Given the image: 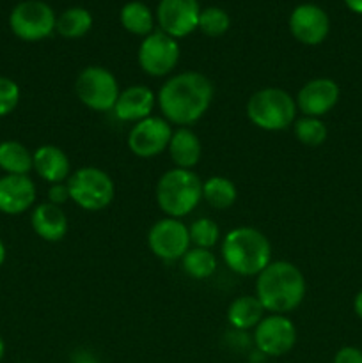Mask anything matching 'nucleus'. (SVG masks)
<instances>
[{
  "label": "nucleus",
  "instance_id": "a878e982",
  "mask_svg": "<svg viewBox=\"0 0 362 363\" xmlns=\"http://www.w3.org/2000/svg\"><path fill=\"white\" fill-rule=\"evenodd\" d=\"M181 268L190 279L204 280L215 273L216 259L206 248H188L187 254L181 257Z\"/></svg>",
  "mask_w": 362,
  "mask_h": 363
},
{
  "label": "nucleus",
  "instance_id": "e433bc0d",
  "mask_svg": "<svg viewBox=\"0 0 362 363\" xmlns=\"http://www.w3.org/2000/svg\"><path fill=\"white\" fill-rule=\"evenodd\" d=\"M4 354H6V342H4V339L0 337V360L4 358Z\"/></svg>",
  "mask_w": 362,
  "mask_h": 363
},
{
  "label": "nucleus",
  "instance_id": "bb28decb",
  "mask_svg": "<svg viewBox=\"0 0 362 363\" xmlns=\"http://www.w3.org/2000/svg\"><path fill=\"white\" fill-rule=\"evenodd\" d=\"M295 137L298 138V142L309 147H316V145H322L327 140V130L325 123H323L319 117H302L293 123Z\"/></svg>",
  "mask_w": 362,
  "mask_h": 363
},
{
  "label": "nucleus",
  "instance_id": "5701e85b",
  "mask_svg": "<svg viewBox=\"0 0 362 363\" xmlns=\"http://www.w3.org/2000/svg\"><path fill=\"white\" fill-rule=\"evenodd\" d=\"M119 21L124 30L133 35H142V38L151 34L153 27H155V16H153L151 9L138 0L124 4L119 13Z\"/></svg>",
  "mask_w": 362,
  "mask_h": 363
},
{
  "label": "nucleus",
  "instance_id": "7ed1b4c3",
  "mask_svg": "<svg viewBox=\"0 0 362 363\" xmlns=\"http://www.w3.org/2000/svg\"><path fill=\"white\" fill-rule=\"evenodd\" d=\"M222 257L231 272L241 277H254L272 262V245L261 230L236 227L224 238Z\"/></svg>",
  "mask_w": 362,
  "mask_h": 363
},
{
  "label": "nucleus",
  "instance_id": "2f4dec72",
  "mask_svg": "<svg viewBox=\"0 0 362 363\" xmlns=\"http://www.w3.org/2000/svg\"><path fill=\"white\" fill-rule=\"evenodd\" d=\"M70 199V191H67V184L64 183H57V184H52L48 190V202H52V204L55 206H60L64 204V202Z\"/></svg>",
  "mask_w": 362,
  "mask_h": 363
},
{
  "label": "nucleus",
  "instance_id": "4be33fe9",
  "mask_svg": "<svg viewBox=\"0 0 362 363\" xmlns=\"http://www.w3.org/2000/svg\"><path fill=\"white\" fill-rule=\"evenodd\" d=\"M34 169L32 152L18 140L0 142V170L9 176H28Z\"/></svg>",
  "mask_w": 362,
  "mask_h": 363
},
{
  "label": "nucleus",
  "instance_id": "ddd939ff",
  "mask_svg": "<svg viewBox=\"0 0 362 363\" xmlns=\"http://www.w3.org/2000/svg\"><path fill=\"white\" fill-rule=\"evenodd\" d=\"M199 14V0H160L156 7L160 30L174 39L190 35L197 28Z\"/></svg>",
  "mask_w": 362,
  "mask_h": 363
},
{
  "label": "nucleus",
  "instance_id": "393cba45",
  "mask_svg": "<svg viewBox=\"0 0 362 363\" xmlns=\"http://www.w3.org/2000/svg\"><path fill=\"white\" fill-rule=\"evenodd\" d=\"M92 28V14L84 7H70L57 18L55 30L66 39L84 38Z\"/></svg>",
  "mask_w": 362,
  "mask_h": 363
},
{
  "label": "nucleus",
  "instance_id": "a211bd4d",
  "mask_svg": "<svg viewBox=\"0 0 362 363\" xmlns=\"http://www.w3.org/2000/svg\"><path fill=\"white\" fill-rule=\"evenodd\" d=\"M31 225L34 233L48 243L64 240L70 229L66 213L60 209V206L52 204V202H43L35 206L31 216Z\"/></svg>",
  "mask_w": 362,
  "mask_h": 363
},
{
  "label": "nucleus",
  "instance_id": "f257e3e1",
  "mask_svg": "<svg viewBox=\"0 0 362 363\" xmlns=\"http://www.w3.org/2000/svg\"><path fill=\"white\" fill-rule=\"evenodd\" d=\"M213 101V84L206 74L183 71L169 78L158 92V105L163 119L187 128L197 123Z\"/></svg>",
  "mask_w": 362,
  "mask_h": 363
},
{
  "label": "nucleus",
  "instance_id": "473e14b6",
  "mask_svg": "<svg viewBox=\"0 0 362 363\" xmlns=\"http://www.w3.org/2000/svg\"><path fill=\"white\" fill-rule=\"evenodd\" d=\"M70 363H98V360L91 353H87V351H78V353L73 354Z\"/></svg>",
  "mask_w": 362,
  "mask_h": 363
},
{
  "label": "nucleus",
  "instance_id": "aec40b11",
  "mask_svg": "<svg viewBox=\"0 0 362 363\" xmlns=\"http://www.w3.org/2000/svg\"><path fill=\"white\" fill-rule=\"evenodd\" d=\"M167 151L177 169L192 170L201 160V140L190 128H177L176 131H172Z\"/></svg>",
  "mask_w": 362,
  "mask_h": 363
},
{
  "label": "nucleus",
  "instance_id": "9b49d317",
  "mask_svg": "<svg viewBox=\"0 0 362 363\" xmlns=\"http://www.w3.org/2000/svg\"><path fill=\"white\" fill-rule=\"evenodd\" d=\"M254 344L266 357H283L297 344V328L286 315L270 314L254 328Z\"/></svg>",
  "mask_w": 362,
  "mask_h": 363
},
{
  "label": "nucleus",
  "instance_id": "f8f14e48",
  "mask_svg": "<svg viewBox=\"0 0 362 363\" xmlns=\"http://www.w3.org/2000/svg\"><path fill=\"white\" fill-rule=\"evenodd\" d=\"M172 128L163 117H148L135 123L128 133V147L138 158H155L169 147Z\"/></svg>",
  "mask_w": 362,
  "mask_h": 363
},
{
  "label": "nucleus",
  "instance_id": "0eeeda50",
  "mask_svg": "<svg viewBox=\"0 0 362 363\" xmlns=\"http://www.w3.org/2000/svg\"><path fill=\"white\" fill-rule=\"evenodd\" d=\"M78 99L94 112H110L119 98V84L106 67L89 66L78 73L75 82Z\"/></svg>",
  "mask_w": 362,
  "mask_h": 363
},
{
  "label": "nucleus",
  "instance_id": "f704fd0d",
  "mask_svg": "<svg viewBox=\"0 0 362 363\" xmlns=\"http://www.w3.org/2000/svg\"><path fill=\"white\" fill-rule=\"evenodd\" d=\"M353 311L358 315V319H362V291H358L357 296L353 300Z\"/></svg>",
  "mask_w": 362,
  "mask_h": 363
},
{
  "label": "nucleus",
  "instance_id": "6e6552de",
  "mask_svg": "<svg viewBox=\"0 0 362 363\" xmlns=\"http://www.w3.org/2000/svg\"><path fill=\"white\" fill-rule=\"evenodd\" d=\"M55 25V13L43 0H25L11 11L9 27L13 34L21 41H43L53 34Z\"/></svg>",
  "mask_w": 362,
  "mask_h": 363
},
{
  "label": "nucleus",
  "instance_id": "39448f33",
  "mask_svg": "<svg viewBox=\"0 0 362 363\" xmlns=\"http://www.w3.org/2000/svg\"><path fill=\"white\" fill-rule=\"evenodd\" d=\"M297 112V101L293 96L279 87L261 89L247 101L248 121L265 131H280L293 126Z\"/></svg>",
  "mask_w": 362,
  "mask_h": 363
},
{
  "label": "nucleus",
  "instance_id": "4468645a",
  "mask_svg": "<svg viewBox=\"0 0 362 363\" xmlns=\"http://www.w3.org/2000/svg\"><path fill=\"white\" fill-rule=\"evenodd\" d=\"M290 32L302 45H322L330 32L329 14L316 4H300L290 14Z\"/></svg>",
  "mask_w": 362,
  "mask_h": 363
},
{
  "label": "nucleus",
  "instance_id": "c756f323",
  "mask_svg": "<svg viewBox=\"0 0 362 363\" xmlns=\"http://www.w3.org/2000/svg\"><path fill=\"white\" fill-rule=\"evenodd\" d=\"M20 103V87L14 80L0 77V117L9 116Z\"/></svg>",
  "mask_w": 362,
  "mask_h": 363
},
{
  "label": "nucleus",
  "instance_id": "72a5a7b5",
  "mask_svg": "<svg viewBox=\"0 0 362 363\" xmlns=\"http://www.w3.org/2000/svg\"><path fill=\"white\" fill-rule=\"evenodd\" d=\"M344 4L355 14H362V0H344Z\"/></svg>",
  "mask_w": 362,
  "mask_h": 363
},
{
  "label": "nucleus",
  "instance_id": "9d476101",
  "mask_svg": "<svg viewBox=\"0 0 362 363\" xmlns=\"http://www.w3.org/2000/svg\"><path fill=\"white\" fill-rule=\"evenodd\" d=\"M190 234L188 227L181 223L177 218L158 220L149 229L148 247L153 254L165 262L181 261L190 248Z\"/></svg>",
  "mask_w": 362,
  "mask_h": 363
},
{
  "label": "nucleus",
  "instance_id": "f3484780",
  "mask_svg": "<svg viewBox=\"0 0 362 363\" xmlns=\"http://www.w3.org/2000/svg\"><path fill=\"white\" fill-rule=\"evenodd\" d=\"M156 96L146 85H130L124 91H121L112 112L116 117L124 123H138L148 117H151L155 108Z\"/></svg>",
  "mask_w": 362,
  "mask_h": 363
},
{
  "label": "nucleus",
  "instance_id": "6ab92c4d",
  "mask_svg": "<svg viewBox=\"0 0 362 363\" xmlns=\"http://www.w3.org/2000/svg\"><path fill=\"white\" fill-rule=\"evenodd\" d=\"M32 158H34V170L46 183H64L71 176L70 158L57 145H41L32 152Z\"/></svg>",
  "mask_w": 362,
  "mask_h": 363
},
{
  "label": "nucleus",
  "instance_id": "412c9836",
  "mask_svg": "<svg viewBox=\"0 0 362 363\" xmlns=\"http://www.w3.org/2000/svg\"><path fill=\"white\" fill-rule=\"evenodd\" d=\"M265 307L258 296H240L233 300L227 308V321L238 332H247L256 328L263 318H265Z\"/></svg>",
  "mask_w": 362,
  "mask_h": 363
},
{
  "label": "nucleus",
  "instance_id": "1a4fd4ad",
  "mask_svg": "<svg viewBox=\"0 0 362 363\" xmlns=\"http://www.w3.org/2000/svg\"><path fill=\"white\" fill-rule=\"evenodd\" d=\"M181 50L177 39L162 30H153L138 46V66L149 77H165L180 62Z\"/></svg>",
  "mask_w": 362,
  "mask_h": 363
},
{
  "label": "nucleus",
  "instance_id": "b1692460",
  "mask_svg": "<svg viewBox=\"0 0 362 363\" xmlns=\"http://www.w3.org/2000/svg\"><path fill=\"white\" fill-rule=\"evenodd\" d=\"M238 190L231 179L213 176L202 181V199L215 209H227L236 202Z\"/></svg>",
  "mask_w": 362,
  "mask_h": 363
},
{
  "label": "nucleus",
  "instance_id": "423d86ee",
  "mask_svg": "<svg viewBox=\"0 0 362 363\" xmlns=\"http://www.w3.org/2000/svg\"><path fill=\"white\" fill-rule=\"evenodd\" d=\"M70 199L85 211H102L112 204L116 188L105 170L98 167H82L67 177Z\"/></svg>",
  "mask_w": 362,
  "mask_h": 363
},
{
  "label": "nucleus",
  "instance_id": "7c9ffc66",
  "mask_svg": "<svg viewBox=\"0 0 362 363\" xmlns=\"http://www.w3.org/2000/svg\"><path fill=\"white\" fill-rule=\"evenodd\" d=\"M332 363H362V351L353 346H344L334 357Z\"/></svg>",
  "mask_w": 362,
  "mask_h": 363
},
{
  "label": "nucleus",
  "instance_id": "c9c22d12",
  "mask_svg": "<svg viewBox=\"0 0 362 363\" xmlns=\"http://www.w3.org/2000/svg\"><path fill=\"white\" fill-rule=\"evenodd\" d=\"M4 261H6V245H4L2 238H0V266L4 264Z\"/></svg>",
  "mask_w": 362,
  "mask_h": 363
},
{
  "label": "nucleus",
  "instance_id": "c85d7f7f",
  "mask_svg": "<svg viewBox=\"0 0 362 363\" xmlns=\"http://www.w3.org/2000/svg\"><path fill=\"white\" fill-rule=\"evenodd\" d=\"M188 234L195 247L206 248V250L215 247L220 240V229L215 220L212 218H197L188 229Z\"/></svg>",
  "mask_w": 362,
  "mask_h": 363
},
{
  "label": "nucleus",
  "instance_id": "2eb2a0df",
  "mask_svg": "<svg viewBox=\"0 0 362 363\" xmlns=\"http://www.w3.org/2000/svg\"><path fill=\"white\" fill-rule=\"evenodd\" d=\"M339 96V85L332 78H314L304 84L295 101L305 117H323L337 105Z\"/></svg>",
  "mask_w": 362,
  "mask_h": 363
},
{
  "label": "nucleus",
  "instance_id": "dca6fc26",
  "mask_svg": "<svg viewBox=\"0 0 362 363\" xmlns=\"http://www.w3.org/2000/svg\"><path fill=\"white\" fill-rule=\"evenodd\" d=\"M35 202V184L28 176L0 177V213L16 216L28 211Z\"/></svg>",
  "mask_w": 362,
  "mask_h": 363
},
{
  "label": "nucleus",
  "instance_id": "f03ea898",
  "mask_svg": "<svg viewBox=\"0 0 362 363\" xmlns=\"http://www.w3.org/2000/svg\"><path fill=\"white\" fill-rule=\"evenodd\" d=\"M305 291L304 275L287 261L270 262L256 282V296L270 314L286 315L297 311L304 301Z\"/></svg>",
  "mask_w": 362,
  "mask_h": 363
},
{
  "label": "nucleus",
  "instance_id": "20e7f679",
  "mask_svg": "<svg viewBox=\"0 0 362 363\" xmlns=\"http://www.w3.org/2000/svg\"><path fill=\"white\" fill-rule=\"evenodd\" d=\"M202 199V181L194 170L172 169L162 174L156 183V202L169 218L190 215Z\"/></svg>",
  "mask_w": 362,
  "mask_h": 363
},
{
  "label": "nucleus",
  "instance_id": "cd10ccee",
  "mask_svg": "<svg viewBox=\"0 0 362 363\" xmlns=\"http://www.w3.org/2000/svg\"><path fill=\"white\" fill-rule=\"evenodd\" d=\"M229 27L231 18L224 9H220V7H206V9H201L197 28L204 35L220 38V35H224L229 30Z\"/></svg>",
  "mask_w": 362,
  "mask_h": 363
}]
</instances>
